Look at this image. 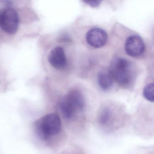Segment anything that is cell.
I'll use <instances>...</instances> for the list:
<instances>
[{
  "label": "cell",
  "mask_w": 154,
  "mask_h": 154,
  "mask_svg": "<svg viewBox=\"0 0 154 154\" xmlns=\"http://www.w3.org/2000/svg\"><path fill=\"white\" fill-rule=\"evenodd\" d=\"M143 40L139 36L131 35L128 38L125 45V49L128 55L136 57L141 55L145 51Z\"/></svg>",
  "instance_id": "obj_5"
},
{
  "label": "cell",
  "mask_w": 154,
  "mask_h": 154,
  "mask_svg": "<svg viewBox=\"0 0 154 154\" xmlns=\"http://www.w3.org/2000/svg\"><path fill=\"white\" fill-rule=\"evenodd\" d=\"M83 1L92 8H97L100 5L103 0H82Z\"/></svg>",
  "instance_id": "obj_11"
},
{
  "label": "cell",
  "mask_w": 154,
  "mask_h": 154,
  "mask_svg": "<svg viewBox=\"0 0 154 154\" xmlns=\"http://www.w3.org/2000/svg\"><path fill=\"white\" fill-rule=\"evenodd\" d=\"M48 59L50 64L56 69H63L67 65L64 50L61 47H57L52 49L48 55Z\"/></svg>",
  "instance_id": "obj_7"
},
{
  "label": "cell",
  "mask_w": 154,
  "mask_h": 154,
  "mask_svg": "<svg viewBox=\"0 0 154 154\" xmlns=\"http://www.w3.org/2000/svg\"><path fill=\"white\" fill-rule=\"evenodd\" d=\"M19 18L15 10L8 8L0 11V28L7 34L14 35L18 29Z\"/></svg>",
  "instance_id": "obj_4"
},
{
  "label": "cell",
  "mask_w": 154,
  "mask_h": 154,
  "mask_svg": "<svg viewBox=\"0 0 154 154\" xmlns=\"http://www.w3.org/2000/svg\"><path fill=\"white\" fill-rule=\"evenodd\" d=\"M85 105L82 94L76 90L70 91L60 103V109L63 116L67 119L72 118L78 111L83 109Z\"/></svg>",
  "instance_id": "obj_3"
},
{
  "label": "cell",
  "mask_w": 154,
  "mask_h": 154,
  "mask_svg": "<svg viewBox=\"0 0 154 154\" xmlns=\"http://www.w3.org/2000/svg\"><path fill=\"white\" fill-rule=\"evenodd\" d=\"M154 84L147 85L143 90V94L145 99L151 102H154Z\"/></svg>",
  "instance_id": "obj_9"
},
{
  "label": "cell",
  "mask_w": 154,
  "mask_h": 154,
  "mask_svg": "<svg viewBox=\"0 0 154 154\" xmlns=\"http://www.w3.org/2000/svg\"><path fill=\"white\" fill-rule=\"evenodd\" d=\"M86 39L87 43L91 46L99 48L106 44L108 40V35L103 29H92L87 32Z\"/></svg>",
  "instance_id": "obj_6"
},
{
  "label": "cell",
  "mask_w": 154,
  "mask_h": 154,
  "mask_svg": "<svg viewBox=\"0 0 154 154\" xmlns=\"http://www.w3.org/2000/svg\"><path fill=\"white\" fill-rule=\"evenodd\" d=\"M61 128V119L55 113L47 114L37 121L35 124L37 135L43 140H47L59 133Z\"/></svg>",
  "instance_id": "obj_2"
},
{
  "label": "cell",
  "mask_w": 154,
  "mask_h": 154,
  "mask_svg": "<svg viewBox=\"0 0 154 154\" xmlns=\"http://www.w3.org/2000/svg\"><path fill=\"white\" fill-rule=\"evenodd\" d=\"M98 83L102 90L107 91L112 86L113 79L109 72L107 73L102 72L98 75Z\"/></svg>",
  "instance_id": "obj_8"
},
{
  "label": "cell",
  "mask_w": 154,
  "mask_h": 154,
  "mask_svg": "<svg viewBox=\"0 0 154 154\" xmlns=\"http://www.w3.org/2000/svg\"><path fill=\"white\" fill-rule=\"evenodd\" d=\"M111 112L109 109L105 108L102 111L99 117V121L102 125H106L109 122L111 118Z\"/></svg>",
  "instance_id": "obj_10"
},
{
  "label": "cell",
  "mask_w": 154,
  "mask_h": 154,
  "mask_svg": "<svg viewBox=\"0 0 154 154\" xmlns=\"http://www.w3.org/2000/svg\"><path fill=\"white\" fill-rule=\"evenodd\" d=\"M108 72L113 80L123 86L130 85L134 77L131 63L121 57L116 58L112 63Z\"/></svg>",
  "instance_id": "obj_1"
}]
</instances>
